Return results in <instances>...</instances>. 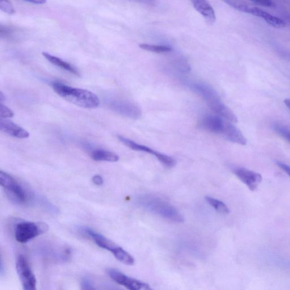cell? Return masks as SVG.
Returning a JSON list of instances; mask_svg holds the SVG:
<instances>
[{"mask_svg":"<svg viewBox=\"0 0 290 290\" xmlns=\"http://www.w3.org/2000/svg\"><path fill=\"white\" fill-rule=\"evenodd\" d=\"M52 86L58 95L77 106L92 109L98 107L100 104L98 96L89 90L70 87L60 82H53Z\"/></svg>","mask_w":290,"mask_h":290,"instance_id":"6da1fadb","label":"cell"},{"mask_svg":"<svg viewBox=\"0 0 290 290\" xmlns=\"http://www.w3.org/2000/svg\"><path fill=\"white\" fill-rule=\"evenodd\" d=\"M143 207L166 219L176 222H183V217L174 207L157 197L144 196L139 200Z\"/></svg>","mask_w":290,"mask_h":290,"instance_id":"7a4b0ae2","label":"cell"},{"mask_svg":"<svg viewBox=\"0 0 290 290\" xmlns=\"http://www.w3.org/2000/svg\"><path fill=\"white\" fill-rule=\"evenodd\" d=\"M223 1L235 9L264 19L272 26L276 28H283L287 25L284 20L273 15L258 7L252 5L243 0H223Z\"/></svg>","mask_w":290,"mask_h":290,"instance_id":"3957f363","label":"cell"},{"mask_svg":"<svg viewBox=\"0 0 290 290\" xmlns=\"http://www.w3.org/2000/svg\"><path fill=\"white\" fill-rule=\"evenodd\" d=\"M48 230L43 222H22L15 226V238L20 243H26Z\"/></svg>","mask_w":290,"mask_h":290,"instance_id":"277c9868","label":"cell"},{"mask_svg":"<svg viewBox=\"0 0 290 290\" xmlns=\"http://www.w3.org/2000/svg\"><path fill=\"white\" fill-rule=\"evenodd\" d=\"M0 184L10 198L18 204H24L27 200L26 190L22 185L6 172L0 171Z\"/></svg>","mask_w":290,"mask_h":290,"instance_id":"5b68a950","label":"cell"},{"mask_svg":"<svg viewBox=\"0 0 290 290\" xmlns=\"http://www.w3.org/2000/svg\"><path fill=\"white\" fill-rule=\"evenodd\" d=\"M16 270L24 290H35L36 280L28 261L23 255H19L16 261Z\"/></svg>","mask_w":290,"mask_h":290,"instance_id":"8992f818","label":"cell"},{"mask_svg":"<svg viewBox=\"0 0 290 290\" xmlns=\"http://www.w3.org/2000/svg\"><path fill=\"white\" fill-rule=\"evenodd\" d=\"M107 274L110 278L117 284L123 286L124 287L130 290H150V286L140 281L130 278L119 271L109 269Z\"/></svg>","mask_w":290,"mask_h":290,"instance_id":"52a82bcc","label":"cell"},{"mask_svg":"<svg viewBox=\"0 0 290 290\" xmlns=\"http://www.w3.org/2000/svg\"><path fill=\"white\" fill-rule=\"evenodd\" d=\"M234 172L235 175L252 191H255L262 182V175L257 172L244 168H238Z\"/></svg>","mask_w":290,"mask_h":290,"instance_id":"ba28073f","label":"cell"},{"mask_svg":"<svg viewBox=\"0 0 290 290\" xmlns=\"http://www.w3.org/2000/svg\"><path fill=\"white\" fill-rule=\"evenodd\" d=\"M111 106L113 108V110L122 115L130 117V118L139 119L142 115L141 111L139 108L135 104L126 102V101H116V102L112 103Z\"/></svg>","mask_w":290,"mask_h":290,"instance_id":"9c48e42d","label":"cell"},{"mask_svg":"<svg viewBox=\"0 0 290 290\" xmlns=\"http://www.w3.org/2000/svg\"><path fill=\"white\" fill-rule=\"evenodd\" d=\"M209 107L223 118L231 122V123H237L238 120L234 113L230 110V108L222 102L220 98L213 99L207 102Z\"/></svg>","mask_w":290,"mask_h":290,"instance_id":"30bf717a","label":"cell"},{"mask_svg":"<svg viewBox=\"0 0 290 290\" xmlns=\"http://www.w3.org/2000/svg\"><path fill=\"white\" fill-rule=\"evenodd\" d=\"M0 130L7 135L20 139L30 137V133L27 130L19 127L13 122L3 118L0 119Z\"/></svg>","mask_w":290,"mask_h":290,"instance_id":"8fae6325","label":"cell"},{"mask_svg":"<svg viewBox=\"0 0 290 290\" xmlns=\"http://www.w3.org/2000/svg\"><path fill=\"white\" fill-rule=\"evenodd\" d=\"M225 121L218 115H207L201 120V127L209 132L222 134Z\"/></svg>","mask_w":290,"mask_h":290,"instance_id":"7c38bea8","label":"cell"},{"mask_svg":"<svg viewBox=\"0 0 290 290\" xmlns=\"http://www.w3.org/2000/svg\"><path fill=\"white\" fill-rule=\"evenodd\" d=\"M226 139L231 142L241 145L247 144V140L243 134L237 127L230 121L225 122L224 128L222 134Z\"/></svg>","mask_w":290,"mask_h":290,"instance_id":"4fadbf2b","label":"cell"},{"mask_svg":"<svg viewBox=\"0 0 290 290\" xmlns=\"http://www.w3.org/2000/svg\"><path fill=\"white\" fill-rule=\"evenodd\" d=\"M196 10L203 16L204 19L210 24L215 22L216 16L213 8L207 0H191Z\"/></svg>","mask_w":290,"mask_h":290,"instance_id":"5bb4252c","label":"cell"},{"mask_svg":"<svg viewBox=\"0 0 290 290\" xmlns=\"http://www.w3.org/2000/svg\"><path fill=\"white\" fill-rule=\"evenodd\" d=\"M83 232L90 237L92 240L98 246L104 250H107L111 252L118 246L114 243L112 242L110 239L103 236L96 231L92 230L90 228H84Z\"/></svg>","mask_w":290,"mask_h":290,"instance_id":"9a60e30c","label":"cell"},{"mask_svg":"<svg viewBox=\"0 0 290 290\" xmlns=\"http://www.w3.org/2000/svg\"><path fill=\"white\" fill-rule=\"evenodd\" d=\"M191 89L196 94L199 95L208 102L213 99L220 98L219 95H218L216 91L207 84L202 83H193L192 85Z\"/></svg>","mask_w":290,"mask_h":290,"instance_id":"2e32d148","label":"cell"},{"mask_svg":"<svg viewBox=\"0 0 290 290\" xmlns=\"http://www.w3.org/2000/svg\"><path fill=\"white\" fill-rule=\"evenodd\" d=\"M43 56L52 64L55 65L62 69L69 71V72L72 73L75 75L79 76V74L78 70L75 68L73 65H71L69 63L63 61L61 58L54 56L52 54H49L47 52H43Z\"/></svg>","mask_w":290,"mask_h":290,"instance_id":"e0dca14e","label":"cell"},{"mask_svg":"<svg viewBox=\"0 0 290 290\" xmlns=\"http://www.w3.org/2000/svg\"><path fill=\"white\" fill-rule=\"evenodd\" d=\"M91 158L95 161H106L116 162L119 160L118 155L114 153L104 150H95L92 151L90 155Z\"/></svg>","mask_w":290,"mask_h":290,"instance_id":"ac0fdd59","label":"cell"},{"mask_svg":"<svg viewBox=\"0 0 290 290\" xmlns=\"http://www.w3.org/2000/svg\"><path fill=\"white\" fill-rule=\"evenodd\" d=\"M117 138L120 142L123 143L126 146L128 147L129 148L134 151H142L151 155H154L157 154V151H155L152 149L149 148L148 146L137 144V143L128 139V138H125L123 136H117Z\"/></svg>","mask_w":290,"mask_h":290,"instance_id":"d6986e66","label":"cell"},{"mask_svg":"<svg viewBox=\"0 0 290 290\" xmlns=\"http://www.w3.org/2000/svg\"><path fill=\"white\" fill-rule=\"evenodd\" d=\"M112 254L120 262L127 266H133L134 264V259L132 256L119 246H117Z\"/></svg>","mask_w":290,"mask_h":290,"instance_id":"ffe728a7","label":"cell"},{"mask_svg":"<svg viewBox=\"0 0 290 290\" xmlns=\"http://www.w3.org/2000/svg\"><path fill=\"white\" fill-rule=\"evenodd\" d=\"M206 200L208 204L219 213L223 214H229V209L227 205L221 201L218 200L209 196L206 197Z\"/></svg>","mask_w":290,"mask_h":290,"instance_id":"44dd1931","label":"cell"},{"mask_svg":"<svg viewBox=\"0 0 290 290\" xmlns=\"http://www.w3.org/2000/svg\"><path fill=\"white\" fill-rule=\"evenodd\" d=\"M139 47L144 50L151 52L157 53H168L171 51L172 49L166 45H158L149 44H141Z\"/></svg>","mask_w":290,"mask_h":290,"instance_id":"7402d4cb","label":"cell"},{"mask_svg":"<svg viewBox=\"0 0 290 290\" xmlns=\"http://www.w3.org/2000/svg\"><path fill=\"white\" fill-rule=\"evenodd\" d=\"M155 157L158 159V160L164 166L169 168V169L174 167L176 165V161L175 159L169 156V155L159 153L157 151V153Z\"/></svg>","mask_w":290,"mask_h":290,"instance_id":"603a6c76","label":"cell"},{"mask_svg":"<svg viewBox=\"0 0 290 290\" xmlns=\"http://www.w3.org/2000/svg\"><path fill=\"white\" fill-rule=\"evenodd\" d=\"M273 128L279 135L290 142V130L289 129L285 127V126L279 124L275 125Z\"/></svg>","mask_w":290,"mask_h":290,"instance_id":"cb8c5ba5","label":"cell"},{"mask_svg":"<svg viewBox=\"0 0 290 290\" xmlns=\"http://www.w3.org/2000/svg\"><path fill=\"white\" fill-rule=\"evenodd\" d=\"M0 9L7 14L15 13V9L12 4L7 0H0Z\"/></svg>","mask_w":290,"mask_h":290,"instance_id":"d4e9b609","label":"cell"},{"mask_svg":"<svg viewBox=\"0 0 290 290\" xmlns=\"http://www.w3.org/2000/svg\"><path fill=\"white\" fill-rule=\"evenodd\" d=\"M14 115V112L9 108H8L2 103L0 104V116H1V118H11Z\"/></svg>","mask_w":290,"mask_h":290,"instance_id":"484cf974","label":"cell"},{"mask_svg":"<svg viewBox=\"0 0 290 290\" xmlns=\"http://www.w3.org/2000/svg\"><path fill=\"white\" fill-rule=\"evenodd\" d=\"M81 287L82 290H95V288L94 287L92 282L88 278H84L82 279L81 283Z\"/></svg>","mask_w":290,"mask_h":290,"instance_id":"4316f807","label":"cell"},{"mask_svg":"<svg viewBox=\"0 0 290 290\" xmlns=\"http://www.w3.org/2000/svg\"><path fill=\"white\" fill-rule=\"evenodd\" d=\"M251 1L263 6L271 7L273 5V0H251Z\"/></svg>","mask_w":290,"mask_h":290,"instance_id":"83f0119b","label":"cell"},{"mask_svg":"<svg viewBox=\"0 0 290 290\" xmlns=\"http://www.w3.org/2000/svg\"><path fill=\"white\" fill-rule=\"evenodd\" d=\"M92 181L98 186H102L103 184V179L102 176L98 175L94 176L92 178Z\"/></svg>","mask_w":290,"mask_h":290,"instance_id":"f1b7e54d","label":"cell"},{"mask_svg":"<svg viewBox=\"0 0 290 290\" xmlns=\"http://www.w3.org/2000/svg\"><path fill=\"white\" fill-rule=\"evenodd\" d=\"M277 165L282 170L284 171L290 177V166L283 162H277Z\"/></svg>","mask_w":290,"mask_h":290,"instance_id":"f546056e","label":"cell"},{"mask_svg":"<svg viewBox=\"0 0 290 290\" xmlns=\"http://www.w3.org/2000/svg\"><path fill=\"white\" fill-rule=\"evenodd\" d=\"M133 1L145 4L148 5H153L156 0H133Z\"/></svg>","mask_w":290,"mask_h":290,"instance_id":"4dcf8cb0","label":"cell"},{"mask_svg":"<svg viewBox=\"0 0 290 290\" xmlns=\"http://www.w3.org/2000/svg\"><path fill=\"white\" fill-rule=\"evenodd\" d=\"M24 1L34 4H43L47 2V0H24Z\"/></svg>","mask_w":290,"mask_h":290,"instance_id":"1f68e13d","label":"cell"},{"mask_svg":"<svg viewBox=\"0 0 290 290\" xmlns=\"http://www.w3.org/2000/svg\"><path fill=\"white\" fill-rule=\"evenodd\" d=\"M284 103L290 110V99H286L284 100Z\"/></svg>","mask_w":290,"mask_h":290,"instance_id":"d6a6232c","label":"cell"}]
</instances>
